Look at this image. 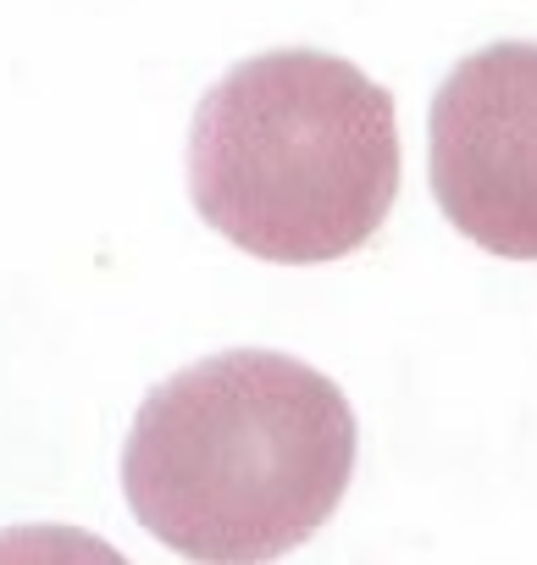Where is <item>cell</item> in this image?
<instances>
[{
    "instance_id": "obj_1",
    "label": "cell",
    "mask_w": 537,
    "mask_h": 565,
    "mask_svg": "<svg viewBox=\"0 0 537 565\" xmlns=\"http://www.w3.org/2000/svg\"><path fill=\"white\" fill-rule=\"evenodd\" d=\"M355 411L333 377L278 350H227L155 383L122 449L150 537L194 565H266L339 510Z\"/></svg>"
},
{
    "instance_id": "obj_2",
    "label": "cell",
    "mask_w": 537,
    "mask_h": 565,
    "mask_svg": "<svg viewBox=\"0 0 537 565\" xmlns=\"http://www.w3.org/2000/svg\"><path fill=\"white\" fill-rule=\"evenodd\" d=\"M189 194L260 260H339L399 194L394 95L327 51L289 45L238 62L194 111Z\"/></svg>"
},
{
    "instance_id": "obj_3",
    "label": "cell",
    "mask_w": 537,
    "mask_h": 565,
    "mask_svg": "<svg viewBox=\"0 0 537 565\" xmlns=\"http://www.w3.org/2000/svg\"><path fill=\"white\" fill-rule=\"evenodd\" d=\"M427 134L443 216L504 260H537V45L465 56L432 95Z\"/></svg>"
},
{
    "instance_id": "obj_4",
    "label": "cell",
    "mask_w": 537,
    "mask_h": 565,
    "mask_svg": "<svg viewBox=\"0 0 537 565\" xmlns=\"http://www.w3.org/2000/svg\"><path fill=\"white\" fill-rule=\"evenodd\" d=\"M0 565H128L111 543L78 526H7Z\"/></svg>"
}]
</instances>
